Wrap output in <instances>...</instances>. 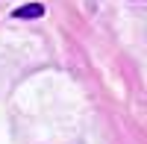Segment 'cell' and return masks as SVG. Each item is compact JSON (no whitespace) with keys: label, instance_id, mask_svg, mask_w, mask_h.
<instances>
[{"label":"cell","instance_id":"cell-1","mask_svg":"<svg viewBox=\"0 0 147 144\" xmlns=\"http://www.w3.org/2000/svg\"><path fill=\"white\" fill-rule=\"evenodd\" d=\"M44 15V6L41 3H30V6H21L15 12V18H41Z\"/></svg>","mask_w":147,"mask_h":144}]
</instances>
